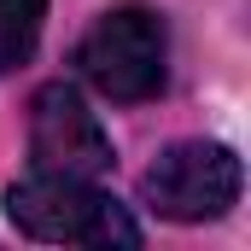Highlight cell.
<instances>
[{"instance_id":"6da1fadb","label":"cell","mask_w":251,"mask_h":251,"mask_svg":"<svg viewBox=\"0 0 251 251\" xmlns=\"http://www.w3.org/2000/svg\"><path fill=\"white\" fill-rule=\"evenodd\" d=\"M6 216L18 234L29 240H47V246H94L111 251L140 246V222L128 216L111 193H100L94 181H76V176H29L6 193Z\"/></svg>"},{"instance_id":"7a4b0ae2","label":"cell","mask_w":251,"mask_h":251,"mask_svg":"<svg viewBox=\"0 0 251 251\" xmlns=\"http://www.w3.org/2000/svg\"><path fill=\"white\" fill-rule=\"evenodd\" d=\"M82 76L117 100V105H140L152 94H164L170 76V29L152 6H111L76 47Z\"/></svg>"},{"instance_id":"3957f363","label":"cell","mask_w":251,"mask_h":251,"mask_svg":"<svg viewBox=\"0 0 251 251\" xmlns=\"http://www.w3.org/2000/svg\"><path fill=\"white\" fill-rule=\"evenodd\" d=\"M240 187H246V170H240L234 146H222V140H176L140 176L146 204L170 222H216L240 204Z\"/></svg>"},{"instance_id":"277c9868","label":"cell","mask_w":251,"mask_h":251,"mask_svg":"<svg viewBox=\"0 0 251 251\" xmlns=\"http://www.w3.org/2000/svg\"><path fill=\"white\" fill-rule=\"evenodd\" d=\"M29 158L41 176H76V181H100L117 164L111 134L70 82H47L29 100Z\"/></svg>"},{"instance_id":"5b68a950","label":"cell","mask_w":251,"mask_h":251,"mask_svg":"<svg viewBox=\"0 0 251 251\" xmlns=\"http://www.w3.org/2000/svg\"><path fill=\"white\" fill-rule=\"evenodd\" d=\"M41 24H47V0H0V76L35 53Z\"/></svg>"}]
</instances>
